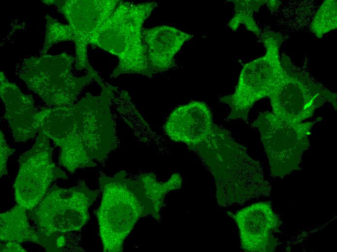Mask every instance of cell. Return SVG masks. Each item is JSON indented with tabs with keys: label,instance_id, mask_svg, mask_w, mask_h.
Here are the masks:
<instances>
[{
	"label": "cell",
	"instance_id": "1",
	"mask_svg": "<svg viewBox=\"0 0 337 252\" xmlns=\"http://www.w3.org/2000/svg\"><path fill=\"white\" fill-rule=\"evenodd\" d=\"M214 176L218 205L243 204L250 199L268 196L271 187L265 180L260 163L248 155L230 132L214 124L210 134L188 147Z\"/></svg>",
	"mask_w": 337,
	"mask_h": 252
},
{
	"label": "cell",
	"instance_id": "2",
	"mask_svg": "<svg viewBox=\"0 0 337 252\" xmlns=\"http://www.w3.org/2000/svg\"><path fill=\"white\" fill-rule=\"evenodd\" d=\"M95 34L92 45L117 56L119 63L111 74H139L150 77L142 40V27L157 4L121 1Z\"/></svg>",
	"mask_w": 337,
	"mask_h": 252
},
{
	"label": "cell",
	"instance_id": "3",
	"mask_svg": "<svg viewBox=\"0 0 337 252\" xmlns=\"http://www.w3.org/2000/svg\"><path fill=\"white\" fill-rule=\"evenodd\" d=\"M99 183L102 197L96 214L103 251L122 252L125 239L144 217L143 207L133 190V180L125 171L102 176Z\"/></svg>",
	"mask_w": 337,
	"mask_h": 252
},
{
	"label": "cell",
	"instance_id": "4",
	"mask_svg": "<svg viewBox=\"0 0 337 252\" xmlns=\"http://www.w3.org/2000/svg\"><path fill=\"white\" fill-rule=\"evenodd\" d=\"M261 39L265 55L245 64L234 93L220 98L230 108V120L239 119L247 123L248 113L254 104L268 97L285 75L279 57L283 37L279 33L266 32Z\"/></svg>",
	"mask_w": 337,
	"mask_h": 252
},
{
	"label": "cell",
	"instance_id": "5",
	"mask_svg": "<svg viewBox=\"0 0 337 252\" xmlns=\"http://www.w3.org/2000/svg\"><path fill=\"white\" fill-rule=\"evenodd\" d=\"M75 58L66 52L57 55H41L23 60L16 73L29 89L48 105L54 107L74 104L82 88L93 80L77 77L72 73Z\"/></svg>",
	"mask_w": 337,
	"mask_h": 252
},
{
	"label": "cell",
	"instance_id": "6",
	"mask_svg": "<svg viewBox=\"0 0 337 252\" xmlns=\"http://www.w3.org/2000/svg\"><path fill=\"white\" fill-rule=\"evenodd\" d=\"M321 120L318 117L296 123L280 119L273 112L259 114L252 126L260 133L272 176L283 177L300 169L303 153L310 146L311 128Z\"/></svg>",
	"mask_w": 337,
	"mask_h": 252
},
{
	"label": "cell",
	"instance_id": "7",
	"mask_svg": "<svg viewBox=\"0 0 337 252\" xmlns=\"http://www.w3.org/2000/svg\"><path fill=\"white\" fill-rule=\"evenodd\" d=\"M281 62L285 75L268 96L275 115L299 123L311 117L315 110L326 102L332 103L337 110L336 93L296 68L288 56L283 55Z\"/></svg>",
	"mask_w": 337,
	"mask_h": 252
},
{
	"label": "cell",
	"instance_id": "8",
	"mask_svg": "<svg viewBox=\"0 0 337 252\" xmlns=\"http://www.w3.org/2000/svg\"><path fill=\"white\" fill-rule=\"evenodd\" d=\"M97 196L85 184L70 188L54 186L28 210L38 231L46 234L80 231L90 219L89 208Z\"/></svg>",
	"mask_w": 337,
	"mask_h": 252
},
{
	"label": "cell",
	"instance_id": "9",
	"mask_svg": "<svg viewBox=\"0 0 337 252\" xmlns=\"http://www.w3.org/2000/svg\"><path fill=\"white\" fill-rule=\"evenodd\" d=\"M117 89L108 84L98 96L87 93L72 105L76 133L94 161H104L116 144L110 104Z\"/></svg>",
	"mask_w": 337,
	"mask_h": 252
},
{
	"label": "cell",
	"instance_id": "10",
	"mask_svg": "<svg viewBox=\"0 0 337 252\" xmlns=\"http://www.w3.org/2000/svg\"><path fill=\"white\" fill-rule=\"evenodd\" d=\"M46 4L56 6L58 11L66 18L73 33L75 44V67L77 70L86 69L87 75L97 82L101 89L107 85L90 65L88 59L87 47L92 44L99 28L112 14L119 0H47Z\"/></svg>",
	"mask_w": 337,
	"mask_h": 252
},
{
	"label": "cell",
	"instance_id": "11",
	"mask_svg": "<svg viewBox=\"0 0 337 252\" xmlns=\"http://www.w3.org/2000/svg\"><path fill=\"white\" fill-rule=\"evenodd\" d=\"M48 137L40 129L33 146L19 158V168L14 185L18 205L27 211L42 199L51 183L57 178L66 179L64 172L58 167L52 158Z\"/></svg>",
	"mask_w": 337,
	"mask_h": 252
},
{
	"label": "cell",
	"instance_id": "12",
	"mask_svg": "<svg viewBox=\"0 0 337 252\" xmlns=\"http://www.w3.org/2000/svg\"><path fill=\"white\" fill-rule=\"evenodd\" d=\"M41 129L60 148L59 162L68 172L96 166L76 133L72 105L40 111Z\"/></svg>",
	"mask_w": 337,
	"mask_h": 252
},
{
	"label": "cell",
	"instance_id": "13",
	"mask_svg": "<svg viewBox=\"0 0 337 252\" xmlns=\"http://www.w3.org/2000/svg\"><path fill=\"white\" fill-rule=\"evenodd\" d=\"M236 222L241 248L245 252H269L275 250L277 240L274 234L282 224L270 202L253 204L235 213L227 212Z\"/></svg>",
	"mask_w": 337,
	"mask_h": 252
},
{
	"label": "cell",
	"instance_id": "14",
	"mask_svg": "<svg viewBox=\"0 0 337 252\" xmlns=\"http://www.w3.org/2000/svg\"><path fill=\"white\" fill-rule=\"evenodd\" d=\"M0 97L5 107L4 117L10 126L16 142L33 138L41 129L40 111H37L31 95L21 92L18 86L0 73Z\"/></svg>",
	"mask_w": 337,
	"mask_h": 252
},
{
	"label": "cell",
	"instance_id": "15",
	"mask_svg": "<svg viewBox=\"0 0 337 252\" xmlns=\"http://www.w3.org/2000/svg\"><path fill=\"white\" fill-rule=\"evenodd\" d=\"M214 124L208 106L196 101L176 108L169 115L164 128L172 140L184 142L189 147L206 139Z\"/></svg>",
	"mask_w": 337,
	"mask_h": 252
},
{
	"label": "cell",
	"instance_id": "16",
	"mask_svg": "<svg viewBox=\"0 0 337 252\" xmlns=\"http://www.w3.org/2000/svg\"><path fill=\"white\" fill-rule=\"evenodd\" d=\"M192 37V35L169 26L142 30V44L150 76L174 66L175 55Z\"/></svg>",
	"mask_w": 337,
	"mask_h": 252
},
{
	"label": "cell",
	"instance_id": "17",
	"mask_svg": "<svg viewBox=\"0 0 337 252\" xmlns=\"http://www.w3.org/2000/svg\"><path fill=\"white\" fill-rule=\"evenodd\" d=\"M182 184V178L177 173L164 182L158 181L153 173H144L137 180H133V189L143 207L144 217L150 215L159 220L166 195L181 188Z\"/></svg>",
	"mask_w": 337,
	"mask_h": 252
},
{
	"label": "cell",
	"instance_id": "18",
	"mask_svg": "<svg viewBox=\"0 0 337 252\" xmlns=\"http://www.w3.org/2000/svg\"><path fill=\"white\" fill-rule=\"evenodd\" d=\"M26 211L17 204L9 211L0 214L1 242H29L39 244V233L30 225Z\"/></svg>",
	"mask_w": 337,
	"mask_h": 252
},
{
	"label": "cell",
	"instance_id": "19",
	"mask_svg": "<svg viewBox=\"0 0 337 252\" xmlns=\"http://www.w3.org/2000/svg\"><path fill=\"white\" fill-rule=\"evenodd\" d=\"M234 4V14L228 25L232 31L237 30L241 24L257 36L260 35V28L254 18V12H258L261 5L266 4L270 11L273 10L276 6L275 0H231Z\"/></svg>",
	"mask_w": 337,
	"mask_h": 252
},
{
	"label": "cell",
	"instance_id": "20",
	"mask_svg": "<svg viewBox=\"0 0 337 252\" xmlns=\"http://www.w3.org/2000/svg\"><path fill=\"white\" fill-rule=\"evenodd\" d=\"M336 0L324 1L317 11L310 25V30L318 38L337 27Z\"/></svg>",
	"mask_w": 337,
	"mask_h": 252
},
{
	"label": "cell",
	"instance_id": "21",
	"mask_svg": "<svg viewBox=\"0 0 337 252\" xmlns=\"http://www.w3.org/2000/svg\"><path fill=\"white\" fill-rule=\"evenodd\" d=\"M46 19L45 39L41 55H46L47 51L54 44L61 41H73V31L69 25L63 24L49 15L46 16Z\"/></svg>",
	"mask_w": 337,
	"mask_h": 252
},
{
	"label": "cell",
	"instance_id": "22",
	"mask_svg": "<svg viewBox=\"0 0 337 252\" xmlns=\"http://www.w3.org/2000/svg\"><path fill=\"white\" fill-rule=\"evenodd\" d=\"M0 177H2L3 175L8 174L7 170V160L9 157L14 153L15 150L9 146L1 130L0 131Z\"/></svg>",
	"mask_w": 337,
	"mask_h": 252
},
{
	"label": "cell",
	"instance_id": "23",
	"mask_svg": "<svg viewBox=\"0 0 337 252\" xmlns=\"http://www.w3.org/2000/svg\"><path fill=\"white\" fill-rule=\"evenodd\" d=\"M0 252H27L20 246L19 243L15 241L1 242L0 243Z\"/></svg>",
	"mask_w": 337,
	"mask_h": 252
}]
</instances>
